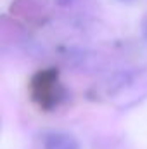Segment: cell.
I'll return each mask as SVG.
<instances>
[{"instance_id":"7a4b0ae2","label":"cell","mask_w":147,"mask_h":149,"mask_svg":"<svg viewBox=\"0 0 147 149\" xmlns=\"http://www.w3.org/2000/svg\"><path fill=\"white\" fill-rule=\"evenodd\" d=\"M31 94L38 106L43 109H52L64 101V87L59 81L55 70L38 71L31 81Z\"/></svg>"},{"instance_id":"6da1fadb","label":"cell","mask_w":147,"mask_h":149,"mask_svg":"<svg viewBox=\"0 0 147 149\" xmlns=\"http://www.w3.org/2000/svg\"><path fill=\"white\" fill-rule=\"evenodd\" d=\"M107 95L121 109L140 104L147 95V74L137 70L114 73L107 81Z\"/></svg>"},{"instance_id":"5b68a950","label":"cell","mask_w":147,"mask_h":149,"mask_svg":"<svg viewBox=\"0 0 147 149\" xmlns=\"http://www.w3.org/2000/svg\"><path fill=\"white\" fill-rule=\"evenodd\" d=\"M57 2V5H61V7H69V5H73L76 0H55Z\"/></svg>"},{"instance_id":"3957f363","label":"cell","mask_w":147,"mask_h":149,"mask_svg":"<svg viewBox=\"0 0 147 149\" xmlns=\"http://www.w3.org/2000/svg\"><path fill=\"white\" fill-rule=\"evenodd\" d=\"M43 149H80V142L69 132L50 130L43 135Z\"/></svg>"},{"instance_id":"277c9868","label":"cell","mask_w":147,"mask_h":149,"mask_svg":"<svg viewBox=\"0 0 147 149\" xmlns=\"http://www.w3.org/2000/svg\"><path fill=\"white\" fill-rule=\"evenodd\" d=\"M140 30H142V38L146 40V43H147V17H144V21H142V26H140Z\"/></svg>"},{"instance_id":"8992f818","label":"cell","mask_w":147,"mask_h":149,"mask_svg":"<svg viewBox=\"0 0 147 149\" xmlns=\"http://www.w3.org/2000/svg\"><path fill=\"white\" fill-rule=\"evenodd\" d=\"M118 2H121V3H133V2H137V0H118Z\"/></svg>"}]
</instances>
